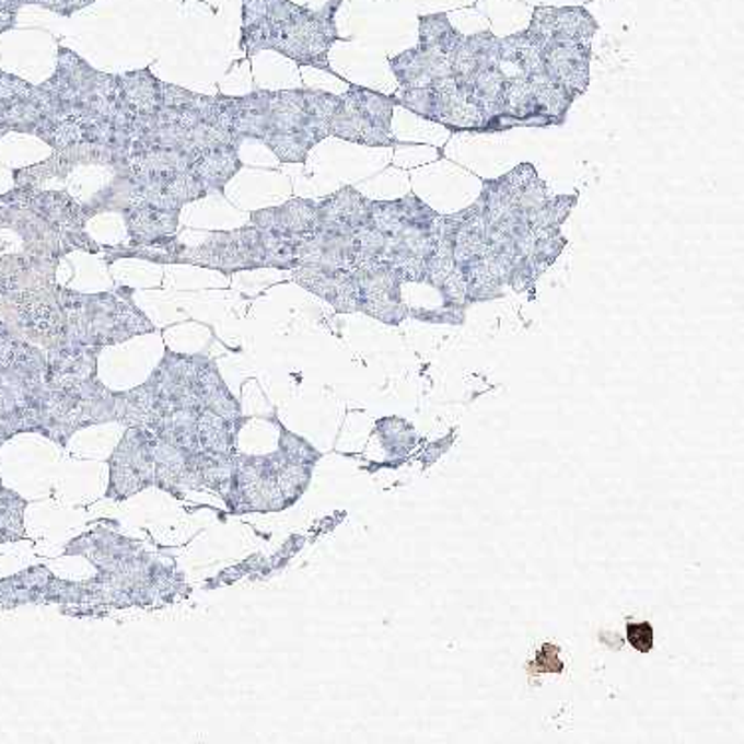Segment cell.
<instances>
[{
  "label": "cell",
  "instance_id": "6da1fadb",
  "mask_svg": "<svg viewBox=\"0 0 744 744\" xmlns=\"http://www.w3.org/2000/svg\"><path fill=\"white\" fill-rule=\"evenodd\" d=\"M340 2L332 0L324 11L312 12L290 0H245L246 50L272 48L300 65L330 72L328 50L340 38L334 24Z\"/></svg>",
  "mask_w": 744,
  "mask_h": 744
},
{
  "label": "cell",
  "instance_id": "7a4b0ae2",
  "mask_svg": "<svg viewBox=\"0 0 744 744\" xmlns=\"http://www.w3.org/2000/svg\"><path fill=\"white\" fill-rule=\"evenodd\" d=\"M597 28L600 24L584 7H536L526 33L546 46L550 40L590 43Z\"/></svg>",
  "mask_w": 744,
  "mask_h": 744
},
{
  "label": "cell",
  "instance_id": "3957f363",
  "mask_svg": "<svg viewBox=\"0 0 744 744\" xmlns=\"http://www.w3.org/2000/svg\"><path fill=\"white\" fill-rule=\"evenodd\" d=\"M590 43H562L550 40L544 46V68L550 82L566 92L582 96L590 85Z\"/></svg>",
  "mask_w": 744,
  "mask_h": 744
},
{
  "label": "cell",
  "instance_id": "277c9868",
  "mask_svg": "<svg viewBox=\"0 0 744 744\" xmlns=\"http://www.w3.org/2000/svg\"><path fill=\"white\" fill-rule=\"evenodd\" d=\"M437 94L435 124L453 133H485V121L475 106L470 92L461 90L455 78L449 75L433 84Z\"/></svg>",
  "mask_w": 744,
  "mask_h": 744
},
{
  "label": "cell",
  "instance_id": "5b68a950",
  "mask_svg": "<svg viewBox=\"0 0 744 744\" xmlns=\"http://www.w3.org/2000/svg\"><path fill=\"white\" fill-rule=\"evenodd\" d=\"M463 40V34L451 24L445 12L419 16V48L426 53L451 56Z\"/></svg>",
  "mask_w": 744,
  "mask_h": 744
},
{
  "label": "cell",
  "instance_id": "8992f818",
  "mask_svg": "<svg viewBox=\"0 0 744 744\" xmlns=\"http://www.w3.org/2000/svg\"><path fill=\"white\" fill-rule=\"evenodd\" d=\"M566 245L568 239L560 233V229L532 231L531 260L536 272H543L544 268L553 265L554 260L562 255Z\"/></svg>",
  "mask_w": 744,
  "mask_h": 744
},
{
  "label": "cell",
  "instance_id": "52a82bcc",
  "mask_svg": "<svg viewBox=\"0 0 744 744\" xmlns=\"http://www.w3.org/2000/svg\"><path fill=\"white\" fill-rule=\"evenodd\" d=\"M576 205H578V193L548 197L543 207L538 209V213L534 214V219H532V231L560 229L574 211Z\"/></svg>",
  "mask_w": 744,
  "mask_h": 744
},
{
  "label": "cell",
  "instance_id": "ba28073f",
  "mask_svg": "<svg viewBox=\"0 0 744 744\" xmlns=\"http://www.w3.org/2000/svg\"><path fill=\"white\" fill-rule=\"evenodd\" d=\"M399 106L414 112L415 116L423 117L426 121H435L437 94L433 85L429 88H402L397 96Z\"/></svg>",
  "mask_w": 744,
  "mask_h": 744
},
{
  "label": "cell",
  "instance_id": "9c48e42d",
  "mask_svg": "<svg viewBox=\"0 0 744 744\" xmlns=\"http://www.w3.org/2000/svg\"><path fill=\"white\" fill-rule=\"evenodd\" d=\"M88 2H92V0H0V4H2L4 9L14 12V14H16L21 4H44V7L53 9V11L70 14V12H74L75 9H82Z\"/></svg>",
  "mask_w": 744,
  "mask_h": 744
},
{
  "label": "cell",
  "instance_id": "30bf717a",
  "mask_svg": "<svg viewBox=\"0 0 744 744\" xmlns=\"http://www.w3.org/2000/svg\"><path fill=\"white\" fill-rule=\"evenodd\" d=\"M628 639L633 648L646 653L653 646V629L648 621L646 624H629Z\"/></svg>",
  "mask_w": 744,
  "mask_h": 744
}]
</instances>
